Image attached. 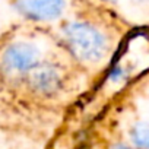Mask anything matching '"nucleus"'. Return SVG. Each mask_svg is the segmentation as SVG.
Instances as JSON below:
<instances>
[{
    "mask_svg": "<svg viewBox=\"0 0 149 149\" xmlns=\"http://www.w3.org/2000/svg\"><path fill=\"white\" fill-rule=\"evenodd\" d=\"M58 73L56 72V69L53 67H40V69H34L32 73V82L34 86L38 91L42 92H53L57 86H58Z\"/></svg>",
    "mask_w": 149,
    "mask_h": 149,
    "instance_id": "4",
    "label": "nucleus"
},
{
    "mask_svg": "<svg viewBox=\"0 0 149 149\" xmlns=\"http://www.w3.org/2000/svg\"><path fill=\"white\" fill-rule=\"evenodd\" d=\"M113 149H132V148H127V146H123V145H117V146H114Z\"/></svg>",
    "mask_w": 149,
    "mask_h": 149,
    "instance_id": "6",
    "label": "nucleus"
},
{
    "mask_svg": "<svg viewBox=\"0 0 149 149\" xmlns=\"http://www.w3.org/2000/svg\"><path fill=\"white\" fill-rule=\"evenodd\" d=\"M132 139L137 146L149 149V123L136 124L132 130Z\"/></svg>",
    "mask_w": 149,
    "mask_h": 149,
    "instance_id": "5",
    "label": "nucleus"
},
{
    "mask_svg": "<svg viewBox=\"0 0 149 149\" xmlns=\"http://www.w3.org/2000/svg\"><path fill=\"white\" fill-rule=\"evenodd\" d=\"M41 53L32 42H15L9 45L3 53V64L8 70L22 73L32 70L40 61Z\"/></svg>",
    "mask_w": 149,
    "mask_h": 149,
    "instance_id": "2",
    "label": "nucleus"
},
{
    "mask_svg": "<svg viewBox=\"0 0 149 149\" xmlns=\"http://www.w3.org/2000/svg\"><path fill=\"white\" fill-rule=\"evenodd\" d=\"M64 35L72 53L82 61L97 63L107 51L105 37L91 24L73 22L66 26Z\"/></svg>",
    "mask_w": 149,
    "mask_h": 149,
    "instance_id": "1",
    "label": "nucleus"
},
{
    "mask_svg": "<svg viewBox=\"0 0 149 149\" xmlns=\"http://www.w3.org/2000/svg\"><path fill=\"white\" fill-rule=\"evenodd\" d=\"M18 9L35 21H54L61 16L66 0H16Z\"/></svg>",
    "mask_w": 149,
    "mask_h": 149,
    "instance_id": "3",
    "label": "nucleus"
}]
</instances>
